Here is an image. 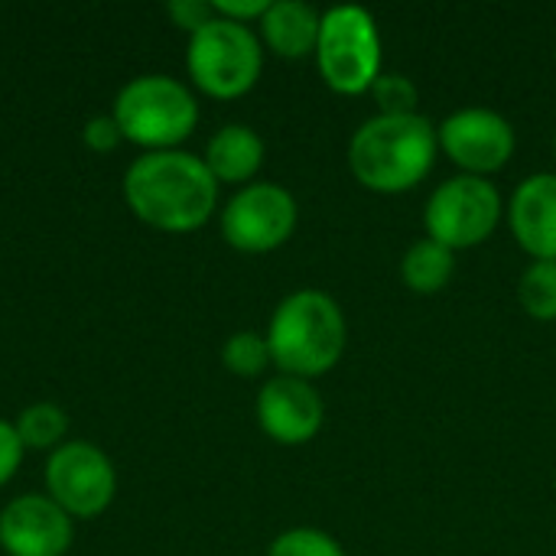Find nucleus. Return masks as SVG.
<instances>
[{"label":"nucleus","mask_w":556,"mask_h":556,"mask_svg":"<svg viewBox=\"0 0 556 556\" xmlns=\"http://www.w3.org/2000/svg\"><path fill=\"white\" fill-rule=\"evenodd\" d=\"M124 195L140 222L169 235H186L212 218L218 205V182L202 156L153 150L130 163Z\"/></svg>","instance_id":"nucleus-1"},{"label":"nucleus","mask_w":556,"mask_h":556,"mask_svg":"<svg viewBox=\"0 0 556 556\" xmlns=\"http://www.w3.org/2000/svg\"><path fill=\"white\" fill-rule=\"evenodd\" d=\"M440 153L437 127L417 114H375L349 140L352 176L381 195L417 189Z\"/></svg>","instance_id":"nucleus-2"},{"label":"nucleus","mask_w":556,"mask_h":556,"mask_svg":"<svg viewBox=\"0 0 556 556\" xmlns=\"http://www.w3.org/2000/svg\"><path fill=\"white\" fill-rule=\"evenodd\" d=\"M270 362L280 375L313 381L329 375L349 345V323L342 306L323 290H296L280 300L267 326Z\"/></svg>","instance_id":"nucleus-3"},{"label":"nucleus","mask_w":556,"mask_h":556,"mask_svg":"<svg viewBox=\"0 0 556 556\" xmlns=\"http://www.w3.org/2000/svg\"><path fill=\"white\" fill-rule=\"evenodd\" d=\"M130 143L153 150H173L199 124V104L192 91L169 75H140L127 81L111 114Z\"/></svg>","instance_id":"nucleus-4"},{"label":"nucleus","mask_w":556,"mask_h":556,"mask_svg":"<svg viewBox=\"0 0 556 556\" xmlns=\"http://www.w3.org/2000/svg\"><path fill=\"white\" fill-rule=\"evenodd\" d=\"M316 65L336 94H365L381 75V33L365 7L342 3L323 13Z\"/></svg>","instance_id":"nucleus-5"},{"label":"nucleus","mask_w":556,"mask_h":556,"mask_svg":"<svg viewBox=\"0 0 556 556\" xmlns=\"http://www.w3.org/2000/svg\"><path fill=\"white\" fill-rule=\"evenodd\" d=\"M186 65L192 81L212 98L248 94L264 68V49L251 26L215 16L208 26L192 33Z\"/></svg>","instance_id":"nucleus-6"},{"label":"nucleus","mask_w":556,"mask_h":556,"mask_svg":"<svg viewBox=\"0 0 556 556\" xmlns=\"http://www.w3.org/2000/svg\"><path fill=\"white\" fill-rule=\"evenodd\" d=\"M505 215L502 192L485 176L459 173L440 182L424 208L427 238L446 244L450 251H466L489 241Z\"/></svg>","instance_id":"nucleus-7"},{"label":"nucleus","mask_w":556,"mask_h":556,"mask_svg":"<svg viewBox=\"0 0 556 556\" xmlns=\"http://www.w3.org/2000/svg\"><path fill=\"white\" fill-rule=\"evenodd\" d=\"M296 222L300 205L290 189L277 182H248L228 199L222 212V235L244 254H267L290 241Z\"/></svg>","instance_id":"nucleus-8"},{"label":"nucleus","mask_w":556,"mask_h":556,"mask_svg":"<svg viewBox=\"0 0 556 556\" xmlns=\"http://www.w3.org/2000/svg\"><path fill=\"white\" fill-rule=\"evenodd\" d=\"M46 485L49 498L68 518H94L111 505L117 492V476L111 459L98 446L75 440L52 450L46 466Z\"/></svg>","instance_id":"nucleus-9"},{"label":"nucleus","mask_w":556,"mask_h":556,"mask_svg":"<svg viewBox=\"0 0 556 556\" xmlns=\"http://www.w3.org/2000/svg\"><path fill=\"white\" fill-rule=\"evenodd\" d=\"M440 150L469 176H492L508 166L518 147L511 121L492 108H459L440 127Z\"/></svg>","instance_id":"nucleus-10"},{"label":"nucleus","mask_w":556,"mask_h":556,"mask_svg":"<svg viewBox=\"0 0 556 556\" xmlns=\"http://www.w3.org/2000/svg\"><path fill=\"white\" fill-rule=\"evenodd\" d=\"M257 424L274 443L303 446L323 430L326 404L309 381L277 375L257 394Z\"/></svg>","instance_id":"nucleus-11"},{"label":"nucleus","mask_w":556,"mask_h":556,"mask_svg":"<svg viewBox=\"0 0 556 556\" xmlns=\"http://www.w3.org/2000/svg\"><path fill=\"white\" fill-rule=\"evenodd\" d=\"M72 544V518L46 495L13 498L0 511V547L10 556H62Z\"/></svg>","instance_id":"nucleus-12"},{"label":"nucleus","mask_w":556,"mask_h":556,"mask_svg":"<svg viewBox=\"0 0 556 556\" xmlns=\"http://www.w3.org/2000/svg\"><path fill=\"white\" fill-rule=\"evenodd\" d=\"M508 225L534 261H556V173H534L518 182L508 202Z\"/></svg>","instance_id":"nucleus-13"},{"label":"nucleus","mask_w":556,"mask_h":556,"mask_svg":"<svg viewBox=\"0 0 556 556\" xmlns=\"http://www.w3.org/2000/svg\"><path fill=\"white\" fill-rule=\"evenodd\" d=\"M323 13L303 0H274L261 16V36L280 59H303L316 52Z\"/></svg>","instance_id":"nucleus-14"},{"label":"nucleus","mask_w":556,"mask_h":556,"mask_svg":"<svg viewBox=\"0 0 556 556\" xmlns=\"http://www.w3.org/2000/svg\"><path fill=\"white\" fill-rule=\"evenodd\" d=\"M264 163V140L248 124H225L205 147V166L215 182H251Z\"/></svg>","instance_id":"nucleus-15"},{"label":"nucleus","mask_w":556,"mask_h":556,"mask_svg":"<svg viewBox=\"0 0 556 556\" xmlns=\"http://www.w3.org/2000/svg\"><path fill=\"white\" fill-rule=\"evenodd\" d=\"M456 274V251H450L446 244L433 241V238H420L407 248L404 261H401V277L414 293H440Z\"/></svg>","instance_id":"nucleus-16"},{"label":"nucleus","mask_w":556,"mask_h":556,"mask_svg":"<svg viewBox=\"0 0 556 556\" xmlns=\"http://www.w3.org/2000/svg\"><path fill=\"white\" fill-rule=\"evenodd\" d=\"M521 309L538 323H556V261H531L518 280Z\"/></svg>","instance_id":"nucleus-17"},{"label":"nucleus","mask_w":556,"mask_h":556,"mask_svg":"<svg viewBox=\"0 0 556 556\" xmlns=\"http://www.w3.org/2000/svg\"><path fill=\"white\" fill-rule=\"evenodd\" d=\"M23 446L29 450H59L62 437L68 430V417L62 407L55 404H33L20 414V420L13 424Z\"/></svg>","instance_id":"nucleus-18"},{"label":"nucleus","mask_w":556,"mask_h":556,"mask_svg":"<svg viewBox=\"0 0 556 556\" xmlns=\"http://www.w3.org/2000/svg\"><path fill=\"white\" fill-rule=\"evenodd\" d=\"M222 362L231 375L238 378H257L267 365H270V345L267 336H257L251 329L235 332L225 345H222Z\"/></svg>","instance_id":"nucleus-19"},{"label":"nucleus","mask_w":556,"mask_h":556,"mask_svg":"<svg viewBox=\"0 0 556 556\" xmlns=\"http://www.w3.org/2000/svg\"><path fill=\"white\" fill-rule=\"evenodd\" d=\"M371 98L378 104V114H417L420 91L414 78L401 72H381L378 81L371 85Z\"/></svg>","instance_id":"nucleus-20"},{"label":"nucleus","mask_w":556,"mask_h":556,"mask_svg":"<svg viewBox=\"0 0 556 556\" xmlns=\"http://www.w3.org/2000/svg\"><path fill=\"white\" fill-rule=\"evenodd\" d=\"M267 556H345V551L332 534L319 528H293L270 544Z\"/></svg>","instance_id":"nucleus-21"},{"label":"nucleus","mask_w":556,"mask_h":556,"mask_svg":"<svg viewBox=\"0 0 556 556\" xmlns=\"http://www.w3.org/2000/svg\"><path fill=\"white\" fill-rule=\"evenodd\" d=\"M169 16H173L176 26H182L189 33H199L218 13H215V3H205V0H169Z\"/></svg>","instance_id":"nucleus-22"},{"label":"nucleus","mask_w":556,"mask_h":556,"mask_svg":"<svg viewBox=\"0 0 556 556\" xmlns=\"http://www.w3.org/2000/svg\"><path fill=\"white\" fill-rule=\"evenodd\" d=\"M81 137H85V143H88L94 153H111V150L124 140V134H121V127H117L114 117H91V121L85 124Z\"/></svg>","instance_id":"nucleus-23"},{"label":"nucleus","mask_w":556,"mask_h":556,"mask_svg":"<svg viewBox=\"0 0 556 556\" xmlns=\"http://www.w3.org/2000/svg\"><path fill=\"white\" fill-rule=\"evenodd\" d=\"M20 459H23V440L13 424L0 420V485L13 479V472L20 469Z\"/></svg>","instance_id":"nucleus-24"},{"label":"nucleus","mask_w":556,"mask_h":556,"mask_svg":"<svg viewBox=\"0 0 556 556\" xmlns=\"http://www.w3.org/2000/svg\"><path fill=\"white\" fill-rule=\"evenodd\" d=\"M267 7H270V0H215V13L222 16V20H231V23H251V20H257L261 23V16L267 13Z\"/></svg>","instance_id":"nucleus-25"},{"label":"nucleus","mask_w":556,"mask_h":556,"mask_svg":"<svg viewBox=\"0 0 556 556\" xmlns=\"http://www.w3.org/2000/svg\"><path fill=\"white\" fill-rule=\"evenodd\" d=\"M554 153H556V134H554Z\"/></svg>","instance_id":"nucleus-26"}]
</instances>
